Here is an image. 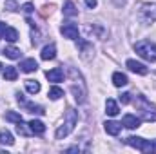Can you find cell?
<instances>
[{
  "label": "cell",
  "mask_w": 156,
  "mask_h": 154,
  "mask_svg": "<svg viewBox=\"0 0 156 154\" xmlns=\"http://www.w3.org/2000/svg\"><path fill=\"white\" fill-rule=\"evenodd\" d=\"M78 121V113L75 109H69L67 113H66V121L58 127V131H56V140H62V138H66V136H69L71 132H73V129H75V125H76Z\"/></svg>",
  "instance_id": "1"
},
{
  "label": "cell",
  "mask_w": 156,
  "mask_h": 154,
  "mask_svg": "<svg viewBox=\"0 0 156 154\" xmlns=\"http://www.w3.org/2000/svg\"><path fill=\"white\" fill-rule=\"evenodd\" d=\"M134 51L147 62H156V44L151 40H142L134 45Z\"/></svg>",
  "instance_id": "2"
},
{
  "label": "cell",
  "mask_w": 156,
  "mask_h": 154,
  "mask_svg": "<svg viewBox=\"0 0 156 154\" xmlns=\"http://www.w3.org/2000/svg\"><path fill=\"white\" fill-rule=\"evenodd\" d=\"M125 143L131 145V147H134V149H138V151H142V152H154L156 151V145L151 140H144V138H138V136L127 138Z\"/></svg>",
  "instance_id": "3"
},
{
  "label": "cell",
  "mask_w": 156,
  "mask_h": 154,
  "mask_svg": "<svg viewBox=\"0 0 156 154\" xmlns=\"http://www.w3.org/2000/svg\"><path fill=\"white\" fill-rule=\"evenodd\" d=\"M125 65H127V69L129 71H133V73H136V75H147V67L144 65V64H140V62H136V60H127L125 62Z\"/></svg>",
  "instance_id": "4"
},
{
  "label": "cell",
  "mask_w": 156,
  "mask_h": 154,
  "mask_svg": "<svg viewBox=\"0 0 156 154\" xmlns=\"http://www.w3.org/2000/svg\"><path fill=\"white\" fill-rule=\"evenodd\" d=\"M60 31H62V35H64L66 38H71V40L78 38V27L75 24H64V26L60 27Z\"/></svg>",
  "instance_id": "5"
},
{
  "label": "cell",
  "mask_w": 156,
  "mask_h": 154,
  "mask_svg": "<svg viewBox=\"0 0 156 154\" xmlns=\"http://www.w3.org/2000/svg\"><path fill=\"white\" fill-rule=\"evenodd\" d=\"M140 123H142V120L136 118L134 114H125L123 116V120H122V125L127 127V129H138Z\"/></svg>",
  "instance_id": "6"
},
{
  "label": "cell",
  "mask_w": 156,
  "mask_h": 154,
  "mask_svg": "<svg viewBox=\"0 0 156 154\" xmlns=\"http://www.w3.org/2000/svg\"><path fill=\"white\" fill-rule=\"evenodd\" d=\"M45 76H47L49 82L58 83V82H62V80H64V69H62V67H55V69L47 71V73H45Z\"/></svg>",
  "instance_id": "7"
},
{
  "label": "cell",
  "mask_w": 156,
  "mask_h": 154,
  "mask_svg": "<svg viewBox=\"0 0 156 154\" xmlns=\"http://www.w3.org/2000/svg\"><path fill=\"white\" fill-rule=\"evenodd\" d=\"M40 58H42V60H55V58H56V47H55V44L45 45V47L42 49V53H40Z\"/></svg>",
  "instance_id": "8"
},
{
  "label": "cell",
  "mask_w": 156,
  "mask_h": 154,
  "mask_svg": "<svg viewBox=\"0 0 156 154\" xmlns=\"http://www.w3.org/2000/svg\"><path fill=\"white\" fill-rule=\"evenodd\" d=\"M37 69H38V64L35 62V58H27L20 64V71H24V73H35Z\"/></svg>",
  "instance_id": "9"
},
{
  "label": "cell",
  "mask_w": 156,
  "mask_h": 154,
  "mask_svg": "<svg viewBox=\"0 0 156 154\" xmlns=\"http://www.w3.org/2000/svg\"><path fill=\"white\" fill-rule=\"evenodd\" d=\"M104 127H105V132L111 136H118L122 131V123H118V121H105Z\"/></svg>",
  "instance_id": "10"
},
{
  "label": "cell",
  "mask_w": 156,
  "mask_h": 154,
  "mask_svg": "<svg viewBox=\"0 0 156 154\" xmlns=\"http://www.w3.org/2000/svg\"><path fill=\"white\" fill-rule=\"evenodd\" d=\"M29 129H31V132L37 134V136H40V134L45 132V125H44L40 120H31V121H29Z\"/></svg>",
  "instance_id": "11"
},
{
  "label": "cell",
  "mask_w": 156,
  "mask_h": 154,
  "mask_svg": "<svg viewBox=\"0 0 156 154\" xmlns=\"http://www.w3.org/2000/svg\"><path fill=\"white\" fill-rule=\"evenodd\" d=\"M105 113L109 116H116L120 113V109H118V103L113 100V98H109L107 102H105Z\"/></svg>",
  "instance_id": "12"
},
{
  "label": "cell",
  "mask_w": 156,
  "mask_h": 154,
  "mask_svg": "<svg viewBox=\"0 0 156 154\" xmlns=\"http://www.w3.org/2000/svg\"><path fill=\"white\" fill-rule=\"evenodd\" d=\"M0 143H2V145H13V143H15L13 134H11L9 131L2 129V131H0Z\"/></svg>",
  "instance_id": "13"
},
{
  "label": "cell",
  "mask_w": 156,
  "mask_h": 154,
  "mask_svg": "<svg viewBox=\"0 0 156 154\" xmlns=\"http://www.w3.org/2000/svg\"><path fill=\"white\" fill-rule=\"evenodd\" d=\"M4 54L7 56V58H11V60H16V58H20V49H16V47H13V45H7L5 49H4Z\"/></svg>",
  "instance_id": "14"
},
{
  "label": "cell",
  "mask_w": 156,
  "mask_h": 154,
  "mask_svg": "<svg viewBox=\"0 0 156 154\" xmlns=\"http://www.w3.org/2000/svg\"><path fill=\"white\" fill-rule=\"evenodd\" d=\"M113 83H115L116 87H123V85L129 83V80H127V76H125L123 73H115V75H113Z\"/></svg>",
  "instance_id": "15"
},
{
  "label": "cell",
  "mask_w": 156,
  "mask_h": 154,
  "mask_svg": "<svg viewBox=\"0 0 156 154\" xmlns=\"http://www.w3.org/2000/svg\"><path fill=\"white\" fill-rule=\"evenodd\" d=\"M26 89L29 94H37V93H40V83L37 80H26Z\"/></svg>",
  "instance_id": "16"
},
{
  "label": "cell",
  "mask_w": 156,
  "mask_h": 154,
  "mask_svg": "<svg viewBox=\"0 0 156 154\" xmlns=\"http://www.w3.org/2000/svg\"><path fill=\"white\" fill-rule=\"evenodd\" d=\"M64 15H66V16H76L78 15V9L75 7V4H73L71 0L66 2V5H64Z\"/></svg>",
  "instance_id": "17"
},
{
  "label": "cell",
  "mask_w": 156,
  "mask_h": 154,
  "mask_svg": "<svg viewBox=\"0 0 156 154\" xmlns=\"http://www.w3.org/2000/svg\"><path fill=\"white\" fill-rule=\"evenodd\" d=\"M4 40H7V42H16L18 40V31L16 29H13V27H7L5 29V33H4Z\"/></svg>",
  "instance_id": "18"
},
{
  "label": "cell",
  "mask_w": 156,
  "mask_h": 154,
  "mask_svg": "<svg viewBox=\"0 0 156 154\" xmlns=\"http://www.w3.org/2000/svg\"><path fill=\"white\" fill-rule=\"evenodd\" d=\"M16 76H18V71H16V67H13V65L5 67V71H4V78H5V80L13 82V80H16Z\"/></svg>",
  "instance_id": "19"
},
{
  "label": "cell",
  "mask_w": 156,
  "mask_h": 154,
  "mask_svg": "<svg viewBox=\"0 0 156 154\" xmlns=\"http://www.w3.org/2000/svg\"><path fill=\"white\" fill-rule=\"evenodd\" d=\"M62 96H64V91H62L60 87L55 85V87L49 89V98H51V100H58V98H62Z\"/></svg>",
  "instance_id": "20"
},
{
  "label": "cell",
  "mask_w": 156,
  "mask_h": 154,
  "mask_svg": "<svg viewBox=\"0 0 156 154\" xmlns=\"http://www.w3.org/2000/svg\"><path fill=\"white\" fill-rule=\"evenodd\" d=\"M24 107H26V109H29V113H37V114H44V113H45L42 105H35V103H27V102H26V103H24Z\"/></svg>",
  "instance_id": "21"
},
{
  "label": "cell",
  "mask_w": 156,
  "mask_h": 154,
  "mask_svg": "<svg viewBox=\"0 0 156 154\" xmlns=\"http://www.w3.org/2000/svg\"><path fill=\"white\" fill-rule=\"evenodd\" d=\"M16 132H18V134H22V136H29V134H31V129H27V127H26V123L18 121V123H16Z\"/></svg>",
  "instance_id": "22"
},
{
  "label": "cell",
  "mask_w": 156,
  "mask_h": 154,
  "mask_svg": "<svg viewBox=\"0 0 156 154\" xmlns=\"http://www.w3.org/2000/svg\"><path fill=\"white\" fill-rule=\"evenodd\" d=\"M5 120H7V121L18 123V121H22V116L18 114V113H15V111H9V113H5Z\"/></svg>",
  "instance_id": "23"
},
{
  "label": "cell",
  "mask_w": 156,
  "mask_h": 154,
  "mask_svg": "<svg viewBox=\"0 0 156 154\" xmlns=\"http://www.w3.org/2000/svg\"><path fill=\"white\" fill-rule=\"evenodd\" d=\"M120 102H122V103H129V102H131V94H129V93H123V94L120 96Z\"/></svg>",
  "instance_id": "24"
},
{
  "label": "cell",
  "mask_w": 156,
  "mask_h": 154,
  "mask_svg": "<svg viewBox=\"0 0 156 154\" xmlns=\"http://www.w3.org/2000/svg\"><path fill=\"white\" fill-rule=\"evenodd\" d=\"M96 4H98L96 0H85V5H87V7H91V9H93V7H96Z\"/></svg>",
  "instance_id": "25"
},
{
  "label": "cell",
  "mask_w": 156,
  "mask_h": 154,
  "mask_svg": "<svg viewBox=\"0 0 156 154\" xmlns=\"http://www.w3.org/2000/svg\"><path fill=\"white\" fill-rule=\"evenodd\" d=\"M9 26H5V24H2L0 22V38H4V33H5V29H7Z\"/></svg>",
  "instance_id": "26"
},
{
  "label": "cell",
  "mask_w": 156,
  "mask_h": 154,
  "mask_svg": "<svg viewBox=\"0 0 156 154\" xmlns=\"http://www.w3.org/2000/svg\"><path fill=\"white\" fill-rule=\"evenodd\" d=\"M22 9H24L26 13H31V11H33V5H31V4H26V5H24Z\"/></svg>",
  "instance_id": "27"
},
{
  "label": "cell",
  "mask_w": 156,
  "mask_h": 154,
  "mask_svg": "<svg viewBox=\"0 0 156 154\" xmlns=\"http://www.w3.org/2000/svg\"><path fill=\"white\" fill-rule=\"evenodd\" d=\"M0 71H2V64H0Z\"/></svg>",
  "instance_id": "28"
},
{
  "label": "cell",
  "mask_w": 156,
  "mask_h": 154,
  "mask_svg": "<svg viewBox=\"0 0 156 154\" xmlns=\"http://www.w3.org/2000/svg\"><path fill=\"white\" fill-rule=\"evenodd\" d=\"M154 145H156V143H154Z\"/></svg>",
  "instance_id": "29"
}]
</instances>
